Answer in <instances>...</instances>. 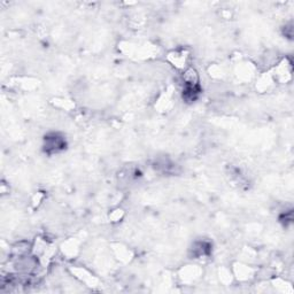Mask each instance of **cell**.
I'll return each mask as SVG.
<instances>
[{
  "instance_id": "6da1fadb",
  "label": "cell",
  "mask_w": 294,
  "mask_h": 294,
  "mask_svg": "<svg viewBox=\"0 0 294 294\" xmlns=\"http://www.w3.org/2000/svg\"><path fill=\"white\" fill-rule=\"evenodd\" d=\"M66 146V141L57 133H52L45 138V151L47 153H58Z\"/></svg>"
}]
</instances>
